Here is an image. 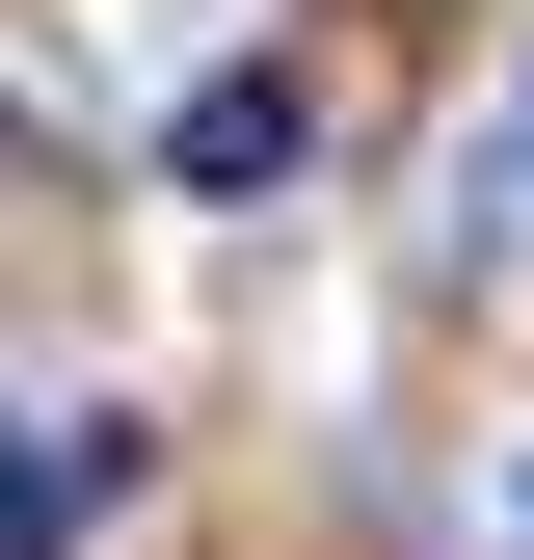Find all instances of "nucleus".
Returning a JSON list of instances; mask_svg holds the SVG:
<instances>
[{"label":"nucleus","instance_id":"1","mask_svg":"<svg viewBox=\"0 0 534 560\" xmlns=\"http://www.w3.org/2000/svg\"><path fill=\"white\" fill-rule=\"evenodd\" d=\"M294 133H321V81H294V54H214V81L161 107V187H214V214H241V187H294Z\"/></svg>","mask_w":534,"mask_h":560},{"label":"nucleus","instance_id":"2","mask_svg":"<svg viewBox=\"0 0 534 560\" xmlns=\"http://www.w3.org/2000/svg\"><path fill=\"white\" fill-rule=\"evenodd\" d=\"M134 508V428H0V560H81Z\"/></svg>","mask_w":534,"mask_h":560},{"label":"nucleus","instance_id":"3","mask_svg":"<svg viewBox=\"0 0 534 560\" xmlns=\"http://www.w3.org/2000/svg\"><path fill=\"white\" fill-rule=\"evenodd\" d=\"M508 161H534V81H508Z\"/></svg>","mask_w":534,"mask_h":560}]
</instances>
